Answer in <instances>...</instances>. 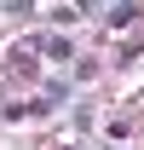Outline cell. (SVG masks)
I'll return each mask as SVG.
<instances>
[{
  "label": "cell",
  "mask_w": 144,
  "mask_h": 150,
  "mask_svg": "<svg viewBox=\"0 0 144 150\" xmlns=\"http://www.w3.org/2000/svg\"><path fill=\"white\" fill-rule=\"evenodd\" d=\"M109 23H115V29H127V23H138V6H133V0H127V6H115V12H109Z\"/></svg>",
  "instance_id": "7a4b0ae2"
},
{
  "label": "cell",
  "mask_w": 144,
  "mask_h": 150,
  "mask_svg": "<svg viewBox=\"0 0 144 150\" xmlns=\"http://www.w3.org/2000/svg\"><path fill=\"white\" fill-rule=\"evenodd\" d=\"M40 52H46V58H75V52H69V40H64V35H46V40H40Z\"/></svg>",
  "instance_id": "6da1fadb"
}]
</instances>
